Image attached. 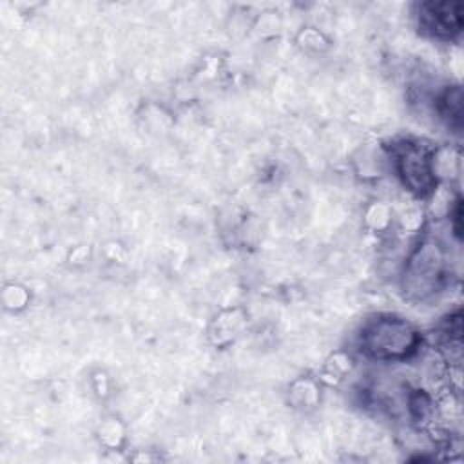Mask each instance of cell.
Returning a JSON list of instances; mask_svg holds the SVG:
<instances>
[{
	"mask_svg": "<svg viewBox=\"0 0 464 464\" xmlns=\"http://www.w3.org/2000/svg\"><path fill=\"white\" fill-rule=\"evenodd\" d=\"M415 343V332L402 321L379 319L368 326L362 344L373 357H397L406 353Z\"/></svg>",
	"mask_w": 464,
	"mask_h": 464,
	"instance_id": "1",
	"label": "cell"
},
{
	"mask_svg": "<svg viewBox=\"0 0 464 464\" xmlns=\"http://www.w3.org/2000/svg\"><path fill=\"white\" fill-rule=\"evenodd\" d=\"M399 161H401V172L404 176V181L411 187V190H417L420 194L430 190L431 187L430 160L420 149L408 145L401 154Z\"/></svg>",
	"mask_w": 464,
	"mask_h": 464,
	"instance_id": "2",
	"label": "cell"
},
{
	"mask_svg": "<svg viewBox=\"0 0 464 464\" xmlns=\"http://www.w3.org/2000/svg\"><path fill=\"white\" fill-rule=\"evenodd\" d=\"M459 4H428L422 11V20L428 29L435 34H451L460 27V11Z\"/></svg>",
	"mask_w": 464,
	"mask_h": 464,
	"instance_id": "3",
	"label": "cell"
}]
</instances>
